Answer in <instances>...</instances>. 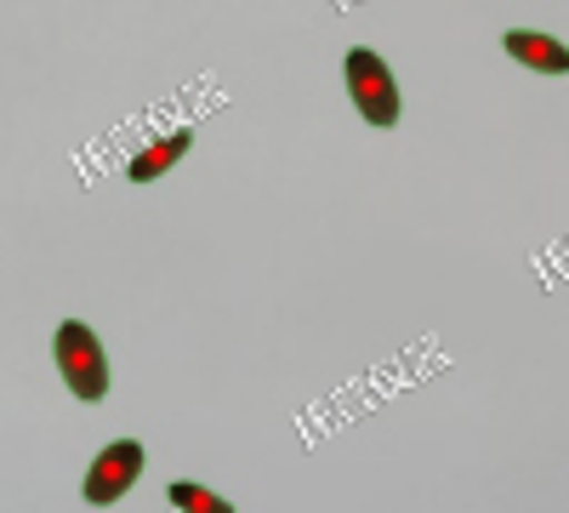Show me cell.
Here are the masks:
<instances>
[{
  "label": "cell",
  "instance_id": "1",
  "mask_svg": "<svg viewBox=\"0 0 569 513\" xmlns=\"http://www.w3.org/2000/svg\"><path fill=\"white\" fill-rule=\"evenodd\" d=\"M58 371H63L69 394L86 399V405H98L109 394V359H103V343L91 325H80V319L58 325Z\"/></svg>",
  "mask_w": 569,
  "mask_h": 513
},
{
  "label": "cell",
  "instance_id": "2",
  "mask_svg": "<svg viewBox=\"0 0 569 513\" xmlns=\"http://www.w3.org/2000/svg\"><path fill=\"white\" fill-rule=\"evenodd\" d=\"M342 75H348V98H353V109H359L370 126H393V120H399V86H393V69L376 58V52L353 46L348 63H342Z\"/></svg>",
  "mask_w": 569,
  "mask_h": 513
},
{
  "label": "cell",
  "instance_id": "3",
  "mask_svg": "<svg viewBox=\"0 0 569 513\" xmlns=\"http://www.w3.org/2000/svg\"><path fill=\"white\" fill-rule=\"evenodd\" d=\"M137 474H142V445L137 440H114L98 462H91V474H86V502L91 507H109V502H120L131 485H137Z\"/></svg>",
  "mask_w": 569,
  "mask_h": 513
},
{
  "label": "cell",
  "instance_id": "4",
  "mask_svg": "<svg viewBox=\"0 0 569 513\" xmlns=\"http://www.w3.org/2000/svg\"><path fill=\"white\" fill-rule=\"evenodd\" d=\"M501 46H507V58L530 63V69H541V75H569V46H563V40H552V34L512 29V34H501Z\"/></svg>",
  "mask_w": 569,
  "mask_h": 513
},
{
  "label": "cell",
  "instance_id": "5",
  "mask_svg": "<svg viewBox=\"0 0 569 513\" xmlns=\"http://www.w3.org/2000/svg\"><path fill=\"white\" fill-rule=\"evenodd\" d=\"M188 149H194V131H171V137H160V144L142 149V155L126 166V177H131V182H154V177H166Z\"/></svg>",
  "mask_w": 569,
  "mask_h": 513
},
{
  "label": "cell",
  "instance_id": "6",
  "mask_svg": "<svg viewBox=\"0 0 569 513\" xmlns=\"http://www.w3.org/2000/svg\"><path fill=\"white\" fill-rule=\"evenodd\" d=\"M166 496H171L182 513H233L228 496H217V491H206V485H194V480H177Z\"/></svg>",
  "mask_w": 569,
  "mask_h": 513
}]
</instances>
